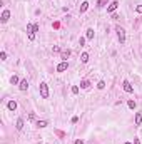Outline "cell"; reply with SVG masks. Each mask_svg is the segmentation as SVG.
I'll use <instances>...</instances> for the list:
<instances>
[{
  "instance_id": "cell-22",
  "label": "cell",
  "mask_w": 142,
  "mask_h": 144,
  "mask_svg": "<svg viewBox=\"0 0 142 144\" xmlns=\"http://www.w3.org/2000/svg\"><path fill=\"white\" fill-rule=\"evenodd\" d=\"M72 94H79V87H77V86L72 87Z\"/></svg>"
},
{
  "instance_id": "cell-5",
  "label": "cell",
  "mask_w": 142,
  "mask_h": 144,
  "mask_svg": "<svg viewBox=\"0 0 142 144\" xmlns=\"http://www.w3.org/2000/svg\"><path fill=\"white\" fill-rule=\"evenodd\" d=\"M8 18H10V10H3V12H2V18H0V20L5 24Z\"/></svg>"
},
{
  "instance_id": "cell-8",
  "label": "cell",
  "mask_w": 142,
  "mask_h": 144,
  "mask_svg": "<svg viewBox=\"0 0 142 144\" xmlns=\"http://www.w3.org/2000/svg\"><path fill=\"white\" fill-rule=\"evenodd\" d=\"M7 107H8V111H15V109H17V102H15V100H8Z\"/></svg>"
},
{
  "instance_id": "cell-26",
  "label": "cell",
  "mask_w": 142,
  "mask_h": 144,
  "mask_svg": "<svg viewBox=\"0 0 142 144\" xmlns=\"http://www.w3.org/2000/svg\"><path fill=\"white\" fill-rule=\"evenodd\" d=\"M75 144H84V141H82V139H77V141H75Z\"/></svg>"
},
{
  "instance_id": "cell-11",
  "label": "cell",
  "mask_w": 142,
  "mask_h": 144,
  "mask_svg": "<svg viewBox=\"0 0 142 144\" xmlns=\"http://www.w3.org/2000/svg\"><path fill=\"white\" fill-rule=\"evenodd\" d=\"M85 39H89V40L94 39V28H89V30H87V34H85Z\"/></svg>"
},
{
  "instance_id": "cell-12",
  "label": "cell",
  "mask_w": 142,
  "mask_h": 144,
  "mask_svg": "<svg viewBox=\"0 0 142 144\" xmlns=\"http://www.w3.org/2000/svg\"><path fill=\"white\" fill-rule=\"evenodd\" d=\"M69 56H70V50H69V49H67V50H64V52L60 54V57H62L64 60H67V59H69Z\"/></svg>"
},
{
  "instance_id": "cell-10",
  "label": "cell",
  "mask_w": 142,
  "mask_h": 144,
  "mask_svg": "<svg viewBox=\"0 0 142 144\" xmlns=\"http://www.w3.org/2000/svg\"><path fill=\"white\" fill-rule=\"evenodd\" d=\"M35 126H37V128H47L49 122H47V121H37V122H35Z\"/></svg>"
},
{
  "instance_id": "cell-14",
  "label": "cell",
  "mask_w": 142,
  "mask_h": 144,
  "mask_svg": "<svg viewBox=\"0 0 142 144\" xmlns=\"http://www.w3.org/2000/svg\"><path fill=\"white\" fill-rule=\"evenodd\" d=\"M18 131H22L23 129V119H17V126H15Z\"/></svg>"
},
{
  "instance_id": "cell-21",
  "label": "cell",
  "mask_w": 142,
  "mask_h": 144,
  "mask_svg": "<svg viewBox=\"0 0 142 144\" xmlns=\"http://www.w3.org/2000/svg\"><path fill=\"white\" fill-rule=\"evenodd\" d=\"M0 59H2V60H7V54L5 52H0Z\"/></svg>"
},
{
  "instance_id": "cell-28",
  "label": "cell",
  "mask_w": 142,
  "mask_h": 144,
  "mask_svg": "<svg viewBox=\"0 0 142 144\" xmlns=\"http://www.w3.org/2000/svg\"><path fill=\"white\" fill-rule=\"evenodd\" d=\"M124 144H131V142H124Z\"/></svg>"
},
{
  "instance_id": "cell-23",
  "label": "cell",
  "mask_w": 142,
  "mask_h": 144,
  "mask_svg": "<svg viewBox=\"0 0 142 144\" xmlns=\"http://www.w3.org/2000/svg\"><path fill=\"white\" fill-rule=\"evenodd\" d=\"M35 39V32H30L28 34V40H33Z\"/></svg>"
},
{
  "instance_id": "cell-3",
  "label": "cell",
  "mask_w": 142,
  "mask_h": 144,
  "mask_svg": "<svg viewBox=\"0 0 142 144\" xmlns=\"http://www.w3.org/2000/svg\"><path fill=\"white\" fill-rule=\"evenodd\" d=\"M67 69H69V62H67V60H62L59 66L55 67V70H57V72H64V70H67Z\"/></svg>"
},
{
  "instance_id": "cell-9",
  "label": "cell",
  "mask_w": 142,
  "mask_h": 144,
  "mask_svg": "<svg viewBox=\"0 0 142 144\" xmlns=\"http://www.w3.org/2000/svg\"><path fill=\"white\" fill-rule=\"evenodd\" d=\"M141 124H142V114L136 112V126H141Z\"/></svg>"
},
{
  "instance_id": "cell-20",
  "label": "cell",
  "mask_w": 142,
  "mask_h": 144,
  "mask_svg": "<svg viewBox=\"0 0 142 144\" xmlns=\"http://www.w3.org/2000/svg\"><path fill=\"white\" fill-rule=\"evenodd\" d=\"M105 87V82L104 80H99V84H97V89H104Z\"/></svg>"
},
{
  "instance_id": "cell-25",
  "label": "cell",
  "mask_w": 142,
  "mask_h": 144,
  "mask_svg": "<svg viewBox=\"0 0 142 144\" xmlns=\"http://www.w3.org/2000/svg\"><path fill=\"white\" fill-rule=\"evenodd\" d=\"M85 44V39H84V37H80V39H79V45H84Z\"/></svg>"
},
{
  "instance_id": "cell-13",
  "label": "cell",
  "mask_w": 142,
  "mask_h": 144,
  "mask_svg": "<svg viewBox=\"0 0 142 144\" xmlns=\"http://www.w3.org/2000/svg\"><path fill=\"white\" fill-rule=\"evenodd\" d=\"M87 8H89V2H82V5H80V14L87 12Z\"/></svg>"
},
{
  "instance_id": "cell-7",
  "label": "cell",
  "mask_w": 142,
  "mask_h": 144,
  "mask_svg": "<svg viewBox=\"0 0 142 144\" xmlns=\"http://www.w3.org/2000/svg\"><path fill=\"white\" fill-rule=\"evenodd\" d=\"M18 89H20V90H27V89H28V82H27V79L20 80V84H18Z\"/></svg>"
},
{
  "instance_id": "cell-19",
  "label": "cell",
  "mask_w": 142,
  "mask_h": 144,
  "mask_svg": "<svg viewBox=\"0 0 142 144\" xmlns=\"http://www.w3.org/2000/svg\"><path fill=\"white\" fill-rule=\"evenodd\" d=\"M105 4H107V0H99V2H97V7H105Z\"/></svg>"
},
{
  "instance_id": "cell-18",
  "label": "cell",
  "mask_w": 142,
  "mask_h": 144,
  "mask_svg": "<svg viewBox=\"0 0 142 144\" xmlns=\"http://www.w3.org/2000/svg\"><path fill=\"white\" fill-rule=\"evenodd\" d=\"M127 106H129L131 109H136V100H129V102H127Z\"/></svg>"
},
{
  "instance_id": "cell-16",
  "label": "cell",
  "mask_w": 142,
  "mask_h": 144,
  "mask_svg": "<svg viewBox=\"0 0 142 144\" xmlns=\"http://www.w3.org/2000/svg\"><path fill=\"white\" fill-rule=\"evenodd\" d=\"M80 87L82 89H89L90 87V82H89V80H82V82H80Z\"/></svg>"
},
{
  "instance_id": "cell-6",
  "label": "cell",
  "mask_w": 142,
  "mask_h": 144,
  "mask_svg": "<svg viewBox=\"0 0 142 144\" xmlns=\"http://www.w3.org/2000/svg\"><path fill=\"white\" fill-rule=\"evenodd\" d=\"M117 7H119V2H117V0H114V2H112V4L107 7V12H110V14H112V12H114Z\"/></svg>"
},
{
  "instance_id": "cell-4",
  "label": "cell",
  "mask_w": 142,
  "mask_h": 144,
  "mask_svg": "<svg viewBox=\"0 0 142 144\" xmlns=\"http://www.w3.org/2000/svg\"><path fill=\"white\" fill-rule=\"evenodd\" d=\"M122 87H124V90H126L127 94H132V92H134V87L131 86L129 80H124V82H122Z\"/></svg>"
},
{
  "instance_id": "cell-24",
  "label": "cell",
  "mask_w": 142,
  "mask_h": 144,
  "mask_svg": "<svg viewBox=\"0 0 142 144\" xmlns=\"http://www.w3.org/2000/svg\"><path fill=\"white\" fill-rule=\"evenodd\" d=\"M136 12H137V14H142V5H137L136 7Z\"/></svg>"
},
{
  "instance_id": "cell-2",
  "label": "cell",
  "mask_w": 142,
  "mask_h": 144,
  "mask_svg": "<svg viewBox=\"0 0 142 144\" xmlns=\"http://www.w3.org/2000/svg\"><path fill=\"white\" fill-rule=\"evenodd\" d=\"M117 39H119L120 44L126 42V30H124L122 27H117Z\"/></svg>"
},
{
  "instance_id": "cell-27",
  "label": "cell",
  "mask_w": 142,
  "mask_h": 144,
  "mask_svg": "<svg viewBox=\"0 0 142 144\" xmlns=\"http://www.w3.org/2000/svg\"><path fill=\"white\" fill-rule=\"evenodd\" d=\"M134 144H141V141H139V139H134Z\"/></svg>"
},
{
  "instance_id": "cell-17",
  "label": "cell",
  "mask_w": 142,
  "mask_h": 144,
  "mask_svg": "<svg viewBox=\"0 0 142 144\" xmlns=\"http://www.w3.org/2000/svg\"><path fill=\"white\" fill-rule=\"evenodd\" d=\"M10 82L13 84V86H15V84H20V80H18V77H17V76H12V79H10Z\"/></svg>"
},
{
  "instance_id": "cell-15",
  "label": "cell",
  "mask_w": 142,
  "mask_h": 144,
  "mask_svg": "<svg viewBox=\"0 0 142 144\" xmlns=\"http://www.w3.org/2000/svg\"><path fill=\"white\" fill-rule=\"evenodd\" d=\"M80 60H82L84 64H85V62H89V54H87V52H84L82 56H80Z\"/></svg>"
},
{
  "instance_id": "cell-1",
  "label": "cell",
  "mask_w": 142,
  "mask_h": 144,
  "mask_svg": "<svg viewBox=\"0 0 142 144\" xmlns=\"http://www.w3.org/2000/svg\"><path fill=\"white\" fill-rule=\"evenodd\" d=\"M38 90H40V96H42V99H49V86H47L45 82L40 84Z\"/></svg>"
}]
</instances>
